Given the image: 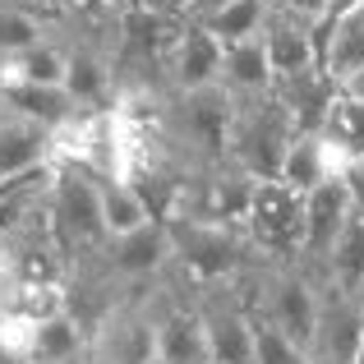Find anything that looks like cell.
<instances>
[{
	"label": "cell",
	"instance_id": "484cf974",
	"mask_svg": "<svg viewBox=\"0 0 364 364\" xmlns=\"http://www.w3.org/2000/svg\"><path fill=\"white\" fill-rule=\"evenodd\" d=\"M249 328H254V364H314L309 350L295 346L286 332H277L267 318H258L254 309H249Z\"/></svg>",
	"mask_w": 364,
	"mask_h": 364
},
{
	"label": "cell",
	"instance_id": "2e32d148",
	"mask_svg": "<svg viewBox=\"0 0 364 364\" xmlns=\"http://www.w3.org/2000/svg\"><path fill=\"white\" fill-rule=\"evenodd\" d=\"M33 364H88V323L74 309H60L33 328ZM23 360V364H28Z\"/></svg>",
	"mask_w": 364,
	"mask_h": 364
},
{
	"label": "cell",
	"instance_id": "9a60e30c",
	"mask_svg": "<svg viewBox=\"0 0 364 364\" xmlns=\"http://www.w3.org/2000/svg\"><path fill=\"white\" fill-rule=\"evenodd\" d=\"M346 171L350 166L337 157V148L314 129V134H295V139L286 143V157H282L277 180H286V185L300 189V194H309L314 185H323V180H332V176H346Z\"/></svg>",
	"mask_w": 364,
	"mask_h": 364
},
{
	"label": "cell",
	"instance_id": "83f0119b",
	"mask_svg": "<svg viewBox=\"0 0 364 364\" xmlns=\"http://www.w3.org/2000/svg\"><path fill=\"white\" fill-rule=\"evenodd\" d=\"M231 0H189V18H208V14H217V9H226Z\"/></svg>",
	"mask_w": 364,
	"mask_h": 364
},
{
	"label": "cell",
	"instance_id": "30bf717a",
	"mask_svg": "<svg viewBox=\"0 0 364 364\" xmlns=\"http://www.w3.org/2000/svg\"><path fill=\"white\" fill-rule=\"evenodd\" d=\"M157 291V286H152ZM152 328H157V364H213L208 360V337L194 300H171L157 291L152 304Z\"/></svg>",
	"mask_w": 364,
	"mask_h": 364
},
{
	"label": "cell",
	"instance_id": "5bb4252c",
	"mask_svg": "<svg viewBox=\"0 0 364 364\" xmlns=\"http://www.w3.org/2000/svg\"><path fill=\"white\" fill-rule=\"evenodd\" d=\"M314 277H318L323 286H332V291L360 295L364 300V213L360 208L341 222L337 240H332V249L323 254V263L314 267Z\"/></svg>",
	"mask_w": 364,
	"mask_h": 364
},
{
	"label": "cell",
	"instance_id": "4dcf8cb0",
	"mask_svg": "<svg viewBox=\"0 0 364 364\" xmlns=\"http://www.w3.org/2000/svg\"><path fill=\"white\" fill-rule=\"evenodd\" d=\"M350 364H364V318H360V341H355V360Z\"/></svg>",
	"mask_w": 364,
	"mask_h": 364
},
{
	"label": "cell",
	"instance_id": "4316f807",
	"mask_svg": "<svg viewBox=\"0 0 364 364\" xmlns=\"http://www.w3.org/2000/svg\"><path fill=\"white\" fill-rule=\"evenodd\" d=\"M134 9H148L161 18H189V0H129Z\"/></svg>",
	"mask_w": 364,
	"mask_h": 364
},
{
	"label": "cell",
	"instance_id": "8992f818",
	"mask_svg": "<svg viewBox=\"0 0 364 364\" xmlns=\"http://www.w3.org/2000/svg\"><path fill=\"white\" fill-rule=\"evenodd\" d=\"M171 263V240H166V222H143L139 231L111 235L107 249L97 254V263L120 291H134V286H152Z\"/></svg>",
	"mask_w": 364,
	"mask_h": 364
},
{
	"label": "cell",
	"instance_id": "1f68e13d",
	"mask_svg": "<svg viewBox=\"0 0 364 364\" xmlns=\"http://www.w3.org/2000/svg\"><path fill=\"white\" fill-rule=\"evenodd\" d=\"M14 185H18V180H0V203H5V194H9Z\"/></svg>",
	"mask_w": 364,
	"mask_h": 364
},
{
	"label": "cell",
	"instance_id": "8fae6325",
	"mask_svg": "<svg viewBox=\"0 0 364 364\" xmlns=\"http://www.w3.org/2000/svg\"><path fill=\"white\" fill-rule=\"evenodd\" d=\"M258 42L267 51V65H272V79L277 74H295V70H309L314 60V42H309V23L295 14L291 5L272 0L263 14V28H258Z\"/></svg>",
	"mask_w": 364,
	"mask_h": 364
},
{
	"label": "cell",
	"instance_id": "d590c367",
	"mask_svg": "<svg viewBox=\"0 0 364 364\" xmlns=\"http://www.w3.org/2000/svg\"><path fill=\"white\" fill-rule=\"evenodd\" d=\"M0 116H5V102H0Z\"/></svg>",
	"mask_w": 364,
	"mask_h": 364
},
{
	"label": "cell",
	"instance_id": "d6986e66",
	"mask_svg": "<svg viewBox=\"0 0 364 364\" xmlns=\"http://www.w3.org/2000/svg\"><path fill=\"white\" fill-rule=\"evenodd\" d=\"M355 65H364V0H355V5L328 28V42H323V51H318V70L328 74L337 88L346 83V74L355 70Z\"/></svg>",
	"mask_w": 364,
	"mask_h": 364
},
{
	"label": "cell",
	"instance_id": "603a6c76",
	"mask_svg": "<svg viewBox=\"0 0 364 364\" xmlns=\"http://www.w3.org/2000/svg\"><path fill=\"white\" fill-rule=\"evenodd\" d=\"M70 304V291L65 282H18V277H5V309L18 314V318H51Z\"/></svg>",
	"mask_w": 364,
	"mask_h": 364
},
{
	"label": "cell",
	"instance_id": "836d02e7",
	"mask_svg": "<svg viewBox=\"0 0 364 364\" xmlns=\"http://www.w3.org/2000/svg\"><path fill=\"white\" fill-rule=\"evenodd\" d=\"M0 282H5V249H0Z\"/></svg>",
	"mask_w": 364,
	"mask_h": 364
},
{
	"label": "cell",
	"instance_id": "f546056e",
	"mask_svg": "<svg viewBox=\"0 0 364 364\" xmlns=\"http://www.w3.org/2000/svg\"><path fill=\"white\" fill-rule=\"evenodd\" d=\"M282 5H291V9H295V14H300V18H304V23H309V18H314V14H318V5H323V0H282Z\"/></svg>",
	"mask_w": 364,
	"mask_h": 364
},
{
	"label": "cell",
	"instance_id": "ba28073f",
	"mask_svg": "<svg viewBox=\"0 0 364 364\" xmlns=\"http://www.w3.org/2000/svg\"><path fill=\"white\" fill-rule=\"evenodd\" d=\"M360 318H364L360 295H341L318 282V323H314V337H309V360L350 364L355 360V341H360Z\"/></svg>",
	"mask_w": 364,
	"mask_h": 364
},
{
	"label": "cell",
	"instance_id": "d6a6232c",
	"mask_svg": "<svg viewBox=\"0 0 364 364\" xmlns=\"http://www.w3.org/2000/svg\"><path fill=\"white\" fill-rule=\"evenodd\" d=\"M0 323H5V282H0Z\"/></svg>",
	"mask_w": 364,
	"mask_h": 364
},
{
	"label": "cell",
	"instance_id": "e575fe53",
	"mask_svg": "<svg viewBox=\"0 0 364 364\" xmlns=\"http://www.w3.org/2000/svg\"><path fill=\"white\" fill-rule=\"evenodd\" d=\"M355 171H360V176H364V157H360V161H355Z\"/></svg>",
	"mask_w": 364,
	"mask_h": 364
},
{
	"label": "cell",
	"instance_id": "8d00e7d4",
	"mask_svg": "<svg viewBox=\"0 0 364 364\" xmlns=\"http://www.w3.org/2000/svg\"><path fill=\"white\" fill-rule=\"evenodd\" d=\"M28 364H33V360H28Z\"/></svg>",
	"mask_w": 364,
	"mask_h": 364
},
{
	"label": "cell",
	"instance_id": "7402d4cb",
	"mask_svg": "<svg viewBox=\"0 0 364 364\" xmlns=\"http://www.w3.org/2000/svg\"><path fill=\"white\" fill-rule=\"evenodd\" d=\"M97 213H102L107 240L111 235H124V231H139L143 222H157L129 180H97Z\"/></svg>",
	"mask_w": 364,
	"mask_h": 364
},
{
	"label": "cell",
	"instance_id": "e0dca14e",
	"mask_svg": "<svg viewBox=\"0 0 364 364\" xmlns=\"http://www.w3.org/2000/svg\"><path fill=\"white\" fill-rule=\"evenodd\" d=\"M0 102L9 116H23L42 129H60L70 116H79L74 97L55 83H0Z\"/></svg>",
	"mask_w": 364,
	"mask_h": 364
},
{
	"label": "cell",
	"instance_id": "4fadbf2b",
	"mask_svg": "<svg viewBox=\"0 0 364 364\" xmlns=\"http://www.w3.org/2000/svg\"><path fill=\"white\" fill-rule=\"evenodd\" d=\"M51 166V129L23 120V116H0V180H23Z\"/></svg>",
	"mask_w": 364,
	"mask_h": 364
},
{
	"label": "cell",
	"instance_id": "44dd1931",
	"mask_svg": "<svg viewBox=\"0 0 364 364\" xmlns=\"http://www.w3.org/2000/svg\"><path fill=\"white\" fill-rule=\"evenodd\" d=\"M318 134L337 148V157L346 161V166H355V161L364 157V102H355L350 92H332L328 102V116H323Z\"/></svg>",
	"mask_w": 364,
	"mask_h": 364
},
{
	"label": "cell",
	"instance_id": "7c38bea8",
	"mask_svg": "<svg viewBox=\"0 0 364 364\" xmlns=\"http://www.w3.org/2000/svg\"><path fill=\"white\" fill-rule=\"evenodd\" d=\"M332 92H337V83L328 79V74L318 70V65H309V70H295V74H277L272 79V97L286 107V116H291L295 134H314L328 116V102Z\"/></svg>",
	"mask_w": 364,
	"mask_h": 364
},
{
	"label": "cell",
	"instance_id": "cb8c5ba5",
	"mask_svg": "<svg viewBox=\"0 0 364 364\" xmlns=\"http://www.w3.org/2000/svg\"><path fill=\"white\" fill-rule=\"evenodd\" d=\"M267 5H272V0H231L226 9H217V14H208V18H194V23H203L222 46H231V42H245V37H258Z\"/></svg>",
	"mask_w": 364,
	"mask_h": 364
},
{
	"label": "cell",
	"instance_id": "9c48e42d",
	"mask_svg": "<svg viewBox=\"0 0 364 364\" xmlns=\"http://www.w3.org/2000/svg\"><path fill=\"white\" fill-rule=\"evenodd\" d=\"M355 213V194H350L346 176H332L323 180V185H314L309 194H304V245H300V267H318L323 254L332 249L337 240L341 222Z\"/></svg>",
	"mask_w": 364,
	"mask_h": 364
},
{
	"label": "cell",
	"instance_id": "7a4b0ae2",
	"mask_svg": "<svg viewBox=\"0 0 364 364\" xmlns=\"http://www.w3.org/2000/svg\"><path fill=\"white\" fill-rule=\"evenodd\" d=\"M46 217L51 231L60 240L65 258L74 267L97 263V254L107 249V231H102V213H97V180L79 166H51L46 180Z\"/></svg>",
	"mask_w": 364,
	"mask_h": 364
},
{
	"label": "cell",
	"instance_id": "277c9868",
	"mask_svg": "<svg viewBox=\"0 0 364 364\" xmlns=\"http://www.w3.org/2000/svg\"><path fill=\"white\" fill-rule=\"evenodd\" d=\"M291 139H295V124L272 92L240 97L235 102V116H231V134H226V161L240 166L254 180H277Z\"/></svg>",
	"mask_w": 364,
	"mask_h": 364
},
{
	"label": "cell",
	"instance_id": "52a82bcc",
	"mask_svg": "<svg viewBox=\"0 0 364 364\" xmlns=\"http://www.w3.org/2000/svg\"><path fill=\"white\" fill-rule=\"evenodd\" d=\"M161 83H166V92L217 88L222 83V42L203 23L185 18L176 42H171V51H166V60H161Z\"/></svg>",
	"mask_w": 364,
	"mask_h": 364
},
{
	"label": "cell",
	"instance_id": "d4e9b609",
	"mask_svg": "<svg viewBox=\"0 0 364 364\" xmlns=\"http://www.w3.org/2000/svg\"><path fill=\"white\" fill-rule=\"evenodd\" d=\"M51 37V28L23 5V0H0V55H14L23 46Z\"/></svg>",
	"mask_w": 364,
	"mask_h": 364
},
{
	"label": "cell",
	"instance_id": "5b68a950",
	"mask_svg": "<svg viewBox=\"0 0 364 364\" xmlns=\"http://www.w3.org/2000/svg\"><path fill=\"white\" fill-rule=\"evenodd\" d=\"M152 286L120 291V300L88 328V364H157V328H152L157 291Z\"/></svg>",
	"mask_w": 364,
	"mask_h": 364
},
{
	"label": "cell",
	"instance_id": "f1b7e54d",
	"mask_svg": "<svg viewBox=\"0 0 364 364\" xmlns=\"http://www.w3.org/2000/svg\"><path fill=\"white\" fill-rule=\"evenodd\" d=\"M341 92H350L355 102H364V65H355V70L346 74V83H341Z\"/></svg>",
	"mask_w": 364,
	"mask_h": 364
},
{
	"label": "cell",
	"instance_id": "ffe728a7",
	"mask_svg": "<svg viewBox=\"0 0 364 364\" xmlns=\"http://www.w3.org/2000/svg\"><path fill=\"white\" fill-rule=\"evenodd\" d=\"M0 83H55V88H60L65 83V42H60V33H51V37H42V42L23 46V51L5 55Z\"/></svg>",
	"mask_w": 364,
	"mask_h": 364
},
{
	"label": "cell",
	"instance_id": "ac0fdd59",
	"mask_svg": "<svg viewBox=\"0 0 364 364\" xmlns=\"http://www.w3.org/2000/svg\"><path fill=\"white\" fill-rule=\"evenodd\" d=\"M222 88L240 97H263L272 92V65H267V51L258 37H245V42L222 46Z\"/></svg>",
	"mask_w": 364,
	"mask_h": 364
},
{
	"label": "cell",
	"instance_id": "6da1fadb",
	"mask_svg": "<svg viewBox=\"0 0 364 364\" xmlns=\"http://www.w3.org/2000/svg\"><path fill=\"white\" fill-rule=\"evenodd\" d=\"M166 240H171V263L194 286L231 282V277H240L254 263L240 226L208 222V217H189V213L166 217Z\"/></svg>",
	"mask_w": 364,
	"mask_h": 364
},
{
	"label": "cell",
	"instance_id": "3957f363",
	"mask_svg": "<svg viewBox=\"0 0 364 364\" xmlns=\"http://www.w3.org/2000/svg\"><path fill=\"white\" fill-rule=\"evenodd\" d=\"M254 263H300L304 245V194L286 180H254V198L240 222Z\"/></svg>",
	"mask_w": 364,
	"mask_h": 364
}]
</instances>
